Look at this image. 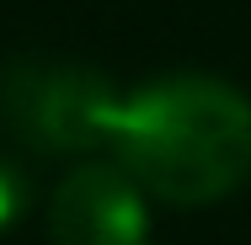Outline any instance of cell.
I'll use <instances>...</instances> for the list:
<instances>
[{
    "label": "cell",
    "instance_id": "1",
    "mask_svg": "<svg viewBox=\"0 0 251 245\" xmlns=\"http://www.w3.org/2000/svg\"><path fill=\"white\" fill-rule=\"evenodd\" d=\"M112 149L145 197L171 208L219 202L251 176V101L208 75L155 80L118 107Z\"/></svg>",
    "mask_w": 251,
    "mask_h": 245
},
{
    "label": "cell",
    "instance_id": "2",
    "mask_svg": "<svg viewBox=\"0 0 251 245\" xmlns=\"http://www.w3.org/2000/svg\"><path fill=\"white\" fill-rule=\"evenodd\" d=\"M123 96L80 64H43L16 59L0 80V112L16 139L49 155H80V149L112 144Z\"/></svg>",
    "mask_w": 251,
    "mask_h": 245
},
{
    "label": "cell",
    "instance_id": "3",
    "mask_svg": "<svg viewBox=\"0 0 251 245\" xmlns=\"http://www.w3.org/2000/svg\"><path fill=\"white\" fill-rule=\"evenodd\" d=\"M49 240L53 245H150L145 192L123 165H75L49 197Z\"/></svg>",
    "mask_w": 251,
    "mask_h": 245
},
{
    "label": "cell",
    "instance_id": "4",
    "mask_svg": "<svg viewBox=\"0 0 251 245\" xmlns=\"http://www.w3.org/2000/svg\"><path fill=\"white\" fill-rule=\"evenodd\" d=\"M22 213H27V176L11 160H0V229H11Z\"/></svg>",
    "mask_w": 251,
    "mask_h": 245
}]
</instances>
